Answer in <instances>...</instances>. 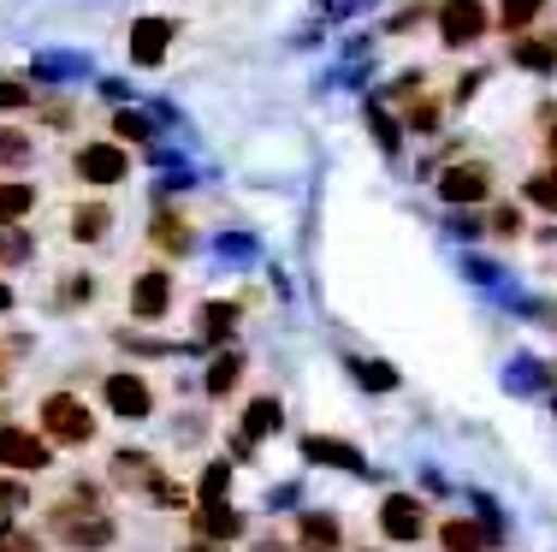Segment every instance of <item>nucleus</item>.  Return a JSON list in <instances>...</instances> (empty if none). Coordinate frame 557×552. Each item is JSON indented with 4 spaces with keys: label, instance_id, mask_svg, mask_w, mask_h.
Instances as JSON below:
<instances>
[{
    "label": "nucleus",
    "instance_id": "f257e3e1",
    "mask_svg": "<svg viewBox=\"0 0 557 552\" xmlns=\"http://www.w3.org/2000/svg\"><path fill=\"white\" fill-rule=\"evenodd\" d=\"M42 529L54 535L65 552H108L119 541V517H108V505H101L96 488H77L65 499H48Z\"/></svg>",
    "mask_w": 557,
    "mask_h": 552
},
{
    "label": "nucleus",
    "instance_id": "f03ea898",
    "mask_svg": "<svg viewBox=\"0 0 557 552\" xmlns=\"http://www.w3.org/2000/svg\"><path fill=\"white\" fill-rule=\"evenodd\" d=\"M36 428H42L60 452H84V445L101 440V416L89 410V398H77V392H65V387L36 398Z\"/></svg>",
    "mask_w": 557,
    "mask_h": 552
},
{
    "label": "nucleus",
    "instance_id": "7ed1b4c3",
    "mask_svg": "<svg viewBox=\"0 0 557 552\" xmlns=\"http://www.w3.org/2000/svg\"><path fill=\"white\" fill-rule=\"evenodd\" d=\"M60 464V445L48 440L42 428H24V422H0V469L7 476H48Z\"/></svg>",
    "mask_w": 557,
    "mask_h": 552
},
{
    "label": "nucleus",
    "instance_id": "20e7f679",
    "mask_svg": "<svg viewBox=\"0 0 557 552\" xmlns=\"http://www.w3.org/2000/svg\"><path fill=\"white\" fill-rule=\"evenodd\" d=\"M172 304H178V273L161 268V261H149V268H137L131 273V297H125V309H131V321L137 327H161Z\"/></svg>",
    "mask_w": 557,
    "mask_h": 552
},
{
    "label": "nucleus",
    "instance_id": "39448f33",
    "mask_svg": "<svg viewBox=\"0 0 557 552\" xmlns=\"http://www.w3.org/2000/svg\"><path fill=\"white\" fill-rule=\"evenodd\" d=\"M374 529H380V541H392V547H416L421 535L433 529V511H428V499H416V493H386L374 505Z\"/></svg>",
    "mask_w": 557,
    "mask_h": 552
},
{
    "label": "nucleus",
    "instance_id": "423d86ee",
    "mask_svg": "<svg viewBox=\"0 0 557 552\" xmlns=\"http://www.w3.org/2000/svg\"><path fill=\"white\" fill-rule=\"evenodd\" d=\"M101 410H113L119 422H149L154 416V380L137 368H108L101 375Z\"/></svg>",
    "mask_w": 557,
    "mask_h": 552
},
{
    "label": "nucleus",
    "instance_id": "0eeeda50",
    "mask_svg": "<svg viewBox=\"0 0 557 552\" xmlns=\"http://www.w3.org/2000/svg\"><path fill=\"white\" fill-rule=\"evenodd\" d=\"M72 173L84 179V184H96V191H108V184H125L131 179V155H125V143H84V149L72 155Z\"/></svg>",
    "mask_w": 557,
    "mask_h": 552
},
{
    "label": "nucleus",
    "instance_id": "6e6552de",
    "mask_svg": "<svg viewBox=\"0 0 557 552\" xmlns=\"http://www.w3.org/2000/svg\"><path fill=\"white\" fill-rule=\"evenodd\" d=\"M486 30H493V12H486L481 0H445V7H440V36H445V48H474Z\"/></svg>",
    "mask_w": 557,
    "mask_h": 552
},
{
    "label": "nucleus",
    "instance_id": "1a4fd4ad",
    "mask_svg": "<svg viewBox=\"0 0 557 552\" xmlns=\"http://www.w3.org/2000/svg\"><path fill=\"white\" fill-rule=\"evenodd\" d=\"M440 196H445V203H457V208L486 203V196H493V167H481V161L445 167V173H440Z\"/></svg>",
    "mask_w": 557,
    "mask_h": 552
},
{
    "label": "nucleus",
    "instance_id": "9d476101",
    "mask_svg": "<svg viewBox=\"0 0 557 552\" xmlns=\"http://www.w3.org/2000/svg\"><path fill=\"white\" fill-rule=\"evenodd\" d=\"M149 249L154 256H166V261H184L196 249V226L178 214V208H154V220H149Z\"/></svg>",
    "mask_w": 557,
    "mask_h": 552
},
{
    "label": "nucleus",
    "instance_id": "9b49d317",
    "mask_svg": "<svg viewBox=\"0 0 557 552\" xmlns=\"http://www.w3.org/2000/svg\"><path fill=\"white\" fill-rule=\"evenodd\" d=\"M290 541H297V552H350L344 547V523L333 511H302L290 523Z\"/></svg>",
    "mask_w": 557,
    "mask_h": 552
},
{
    "label": "nucleus",
    "instance_id": "f8f14e48",
    "mask_svg": "<svg viewBox=\"0 0 557 552\" xmlns=\"http://www.w3.org/2000/svg\"><path fill=\"white\" fill-rule=\"evenodd\" d=\"M190 535H196V541H214V547H232L237 535H244V517H237L225 499H214V505H196L190 511Z\"/></svg>",
    "mask_w": 557,
    "mask_h": 552
},
{
    "label": "nucleus",
    "instance_id": "ddd939ff",
    "mask_svg": "<svg viewBox=\"0 0 557 552\" xmlns=\"http://www.w3.org/2000/svg\"><path fill=\"white\" fill-rule=\"evenodd\" d=\"M154 476H161V457L137 452V445H125V452H113V464H108V481H113L119 493H143Z\"/></svg>",
    "mask_w": 557,
    "mask_h": 552
},
{
    "label": "nucleus",
    "instance_id": "4468645a",
    "mask_svg": "<svg viewBox=\"0 0 557 552\" xmlns=\"http://www.w3.org/2000/svg\"><path fill=\"white\" fill-rule=\"evenodd\" d=\"M172 19H137L131 24V65H161L166 48H172Z\"/></svg>",
    "mask_w": 557,
    "mask_h": 552
},
{
    "label": "nucleus",
    "instance_id": "2eb2a0df",
    "mask_svg": "<svg viewBox=\"0 0 557 552\" xmlns=\"http://www.w3.org/2000/svg\"><path fill=\"white\" fill-rule=\"evenodd\" d=\"M302 457L326 469H362V452L350 440H333V433H302Z\"/></svg>",
    "mask_w": 557,
    "mask_h": 552
},
{
    "label": "nucleus",
    "instance_id": "dca6fc26",
    "mask_svg": "<svg viewBox=\"0 0 557 552\" xmlns=\"http://www.w3.org/2000/svg\"><path fill=\"white\" fill-rule=\"evenodd\" d=\"M108 232H113V208L108 203H84V208L65 214V238L72 244H101Z\"/></svg>",
    "mask_w": 557,
    "mask_h": 552
},
{
    "label": "nucleus",
    "instance_id": "f3484780",
    "mask_svg": "<svg viewBox=\"0 0 557 552\" xmlns=\"http://www.w3.org/2000/svg\"><path fill=\"white\" fill-rule=\"evenodd\" d=\"M237 315H244V304H214V297H208V304L196 309V333H202V345L225 351V339L237 333Z\"/></svg>",
    "mask_w": 557,
    "mask_h": 552
},
{
    "label": "nucleus",
    "instance_id": "a211bd4d",
    "mask_svg": "<svg viewBox=\"0 0 557 552\" xmlns=\"http://www.w3.org/2000/svg\"><path fill=\"white\" fill-rule=\"evenodd\" d=\"M440 547L445 552H493V529H486V523H469V517H445Z\"/></svg>",
    "mask_w": 557,
    "mask_h": 552
},
{
    "label": "nucleus",
    "instance_id": "6ab92c4d",
    "mask_svg": "<svg viewBox=\"0 0 557 552\" xmlns=\"http://www.w3.org/2000/svg\"><path fill=\"white\" fill-rule=\"evenodd\" d=\"M36 214V184L30 179H0V226H24Z\"/></svg>",
    "mask_w": 557,
    "mask_h": 552
},
{
    "label": "nucleus",
    "instance_id": "aec40b11",
    "mask_svg": "<svg viewBox=\"0 0 557 552\" xmlns=\"http://www.w3.org/2000/svg\"><path fill=\"white\" fill-rule=\"evenodd\" d=\"M510 60L522 65V72H557V36H516L510 42Z\"/></svg>",
    "mask_w": 557,
    "mask_h": 552
},
{
    "label": "nucleus",
    "instance_id": "412c9836",
    "mask_svg": "<svg viewBox=\"0 0 557 552\" xmlns=\"http://www.w3.org/2000/svg\"><path fill=\"white\" fill-rule=\"evenodd\" d=\"M273 433H278V398H249L244 433H237V452H249L256 440H273Z\"/></svg>",
    "mask_w": 557,
    "mask_h": 552
},
{
    "label": "nucleus",
    "instance_id": "4be33fe9",
    "mask_svg": "<svg viewBox=\"0 0 557 552\" xmlns=\"http://www.w3.org/2000/svg\"><path fill=\"white\" fill-rule=\"evenodd\" d=\"M540 12H546V0H504V7H498V30L516 42V36H528V24H534Z\"/></svg>",
    "mask_w": 557,
    "mask_h": 552
},
{
    "label": "nucleus",
    "instance_id": "5701e85b",
    "mask_svg": "<svg viewBox=\"0 0 557 552\" xmlns=\"http://www.w3.org/2000/svg\"><path fill=\"white\" fill-rule=\"evenodd\" d=\"M30 155H36L30 131H24V125H0V173H7V167H30Z\"/></svg>",
    "mask_w": 557,
    "mask_h": 552
},
{
    "label": "nucleus",
    "instance_id": "b1692460",
    "mask_svg": "<svg viewBox=\"0 0 557 552\" xmlns=\"http://www.w3.org/2000/svg\"><path fill=\"white\" fill-rule=\"evenodd\" d=\"M522 196L534 208H546V214H557V161H546L540 173H528V184H522Z\"/></svg>",
    "mask_w": 557,
    "mask_h": 552
},
{
    "label": "nucleus",
    "instance_id": "393cba45",
    "mask_svg": "<svg viewBox=\"0 0 557 552\" xmlns=\"http://www.w3.org/2000/svg\"><path fill=\"white\" fill-rule=\"evenodd\" d=\"M237 380H244V357H237V351H220V357L208 363V392H214V398H225Z\"/></svg>",
    "mask_w": 557,
    "mask_h": 552
},
{
    "label": "nucleus",
    "instance_id": "a878e982",
    "mask_svg": "<svg viewBox=\"0 0 557 552\" xmlns=\"http://www.w3.org/2000/svg\"><path fill=\"white\" fill-rule=\"evenodd\" d=\"M24 505H36L30 476H7V469H0V523H7V517H18Z\"/></svg>",
    "mask_w": 557,
    "mask_h": 552
},
{
    "label": "nucleus",
    "instance_id": "bb28decb",
    "mask_svg": "<svg viewBox=\"0 0 557 552\" xmlns=\"http://www.w3.org/2000/svg\"><path fill=\"white\" fill-rule=\"evenodd\" d=\"M36 256V238L24 226H0V268H24Z\"/></svg>",
    "mask_w": 557,
    "mask_h": 552
},
{
    "label": "nucleus",
    "instance_id": "cd10ccee",
    "mask_svg": "<svg viewBox=\"0 0 557 552\" xmlns=\"http://www.w3.org/2000/svg\"><path fill=\"white\" fill-rule=\"evenodd\" d=\"M350 375L362 380L368 392H392L397 387V368H386V363H374V357H362V363H350Z\"/></svg>",
    "mask_w": 557,
    "mask_h": 552
},
{
    "label": "nucleus",
    "instance_id": "c85d7f7f",
    "mask_svg": "<svg viewBox=\"0 0 557 552\" xmlns=\"http://www.w3.org/2000/svg\"><path fill=\"white\" fill-rule=\"evenodd\" d=\"M36 101V89L24 84V77H0V113H18V108H30Z\"/></svg>",
    "mask_w": 557,
    "mask_h": 552
},
{
    "label": "nucleus",
    "instance_id": "c756f323",
    "mask_svg": "<svg viewBox=\"0 0 557 552\" xmlns=\"http://www.w3.org/2000/svg\"><path fill=\"white\" fill-rule=\"evenodd\" d=\"M113 143H149V120L143 113H113Z\"/></svg>",
    "mask_w": 557,
    "mask_h": 552
},
{
    "label": "nucleus",
    "instance_id": "7c9ffc66",
    "mask_svg": "<svg viewBox=\"0 0 557 552\" xmlns=\"http://www.w3.org/2000/svg\"><path fill=\"white\" fill-rule=\"evenodd\" d=\"M493 232H498V238H516V232H522V208L498 203V214H493Z\"/></svg>",
    "mask_w": 557,
    "mask_h": 552
},
{
    "label": "nucleus",
    "instance_id": "2f4dec72",
    "mask_svg": "<svg viewBox=\"0 0 557 552\" xmlns=\"http://www.w3.org/2000/svg\"><path fill=\"white\" fill-rule=\"evenodd\" d=\"M24 351H30V339H7V345H0V387H7V380H12V368H18L12 357H24Z\"/></svg>",
    "mask_w": 557,
    "mask_h": 552
},
{
    "label": "nucleus",
    "instance_id": "473e14b6",
    "mask_svg": "<svg viewBox=\"0 0 557 552\" xmlns=\"http://www.w3.org/2000/svg\"><path fill=\"white\" fill-rule=\"evenodd\" d=\"M540 143H546V155L557 161V108H546V113H540Z\"/></svg>",
    "mask_w": 557,
    "mask_h": 552
},
{
    "label": "nucleus",
    "instance_id": "72a5a7b5",
    "mask_svg": "<svg viewBox=\"0 0 557 552\" xmlns=\"http://www.w3.org/2000/svg\"><path fill=\"white\" fill-rule=\"evenodd\" d=\"M256 552H297V541H278V535H261Z\"/></svg>",
    "mask_w": 557,
    "mask_h": 552
},
{
    "label": "nucleus",
    "instance_id": "f704fd0d",
    "mask_svg": "<svg viewBox=\"0 0 557 552\" xmlns=\"http://www.w3.org/2000/svg\"><path fill=\"white\" fill-rule=\"evenodd\" d=\"M172 552H232V547H214V541H196V535H190V541L172 547Z\"/></svg>",
    "mask_w": 557,
    "mask_h": 552
},
{
    "label": "nucleus",
    "instance_id": "c9c22d12",
    "mask_svg": "<svg viewBox=\"0 0 557 552\" xmlns=\"http://www.w3.org/2000/svg\"><path fill=\"white\" fill-rule=\"evenodd\" d=\"M12 304H18V297H12V285L0 280V315H12Z\"/></svg>",
    "mask_w": 557,
    "mask_h": 552
},
{
    "label": "nucleus",
    "instance_id": "e433bc0d",
    "mask_svg": "<svg viewBox=\"0 0 557 552\" xmlns=\"http://www.w3.org/2000/svg\"><path fill=\"white\" fill-rule=\"evenodd\" d=\"M356 552H380V547H356Z\"/></svg>",
    "mask_w": 557,
    "mask_h": 552
}]
</instances>
